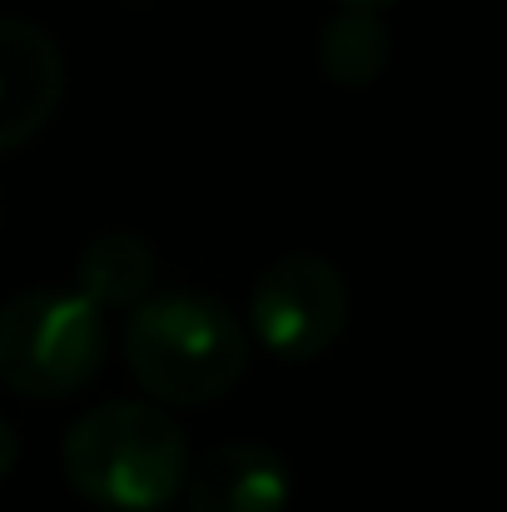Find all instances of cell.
Listing matches in <instances>:
<instances>
[{"instance_id":"277c9868","label":"cell","mask_w":507,"mask_h":512,"mask_svg":"<svg viewBox=\"0 0 507 512\" xmlns=\"http://www.w3.org/2000/svg\"><path fill=\"white\" fill-rule=\"evenodd\" d=\"M348 324V284L324 254L274 259L249 294V334L279 363H309L334 348Z\"/></svg>"},{"instance_id":"9c48e42d","label":"cell","mask_w":507,"mask_h":512,"mask_svg":"<svg viewBox=\"0 0 507 512\" xmlns=\"http://www.w3.org/2000/svg\"><path fill=\"white\" fill-rule=\"evenodd\" d=\"M15 458H20V438H15V428L0 418V478L15 468Z\"/></svg>"},{"instance_id":"30bf717a","label":"cell","mask_w":507,"mask_h":512,"mask_svg":"<svg viewBox=\"0 0 507 512\" xmlns=\"http://www.w3.org/2000/svg\"><path fill=\"white\" fill-rule=\"evenodd\" d=\"M338 5H343V10H373V15H378L383 5H398V0H338Z\"/></svg>"},{"instance_id":"52a82bcc","label":"cell","mask_w":507,"mask_h":512,"mask_svg":"<svg viewBox=\"0 0 507 512\" xmlns=\"http://www.w3.org/2000/svg\"><path fill=\"white\" fill-rule=\"evenodd\" d=\"M155 289V249L150 239L130 229H110L90 239L75 259V294L90 299L100 314L110 309H140Z\"/></svg>"},{"instance_id":"3957f363","label":"cell","mask_w":507,"mask_h":512,"mask_svg":"<svg viewBox=\"0 0 507 512\" xmlns=\"http://www.w3.org/2000/svg\"><path fill=\"white\" fill-rule=\"evenodd\" d=\"M105 353V314L65 284H35L0 304V383L20 398H70L90 388Z\"/></svg>"},{"instance_id":"6da1fadb","label":"cell","mask_w":507,"mask_h":512,"mask_svg":"<svg viewBox=\"0 0 507 512\" xmlns=\"http://www.w3.org/2000/svg\"><path fill=\"white\" fill-rule=\"evenodd\" d=\"M125 363L135 383L169 408L224 398L249 373V334L229 304L204 289H165L130 309Z\"/></svg>"},{"instance_id":"5b68a950","label":"cell","mask_w":507,"mask_h":512,"mask_svg":"<svg viewBox=\"0 0 507 512\" xmlns=\"http://www.w3.org/2000/svg\"><path fill=\"white\" fill-rule=\"evenodd\" d=\"M65 100V55L30 25L0 15V150L30 145Z\"/></svg>"},{"instance_id":"ba28073f","label":"cell","mask_w":507,"mask_h":512,"mask_svg":"<svg viewBox=\"0 0 507 512\" xmlns=\"http://www.w3.org/2000/svg\"><path fill=\"white\" fill-rule=\"evenodd\" d=\"M393 60V30L373 10H338L319 30V70L338 90H368Z\"/></svg>"},{"instance_id":"7a4b0ae2","label":"cell","mask_w":507,"mask_h":512,"mask_svg":"<svg viewBox=\"0 0 507 512\" xmlns=\"http://www.w3.org/2000/svg\"><path fill=\"white\" fill-rule=\"evenodd\" d=\"M70 488L110 512H160L184 493L189 438L155 403L115 398L85 408L60 448Z\"/></svg>"},{"instance_id":"8992f818","label":"cell","mask_w":507,"mask_h":512,"mask_svg":"<svg viewBox=\"0 0 507 512\" xmlns=\"http://www.w3.org/2000/svg\"><path fill=\"white\" fill-rule=\"evenodd\" d=\"M289 488V463L269 443L209 448L184 478L189 512H284Z\"/></svg>"}]
</instances>
